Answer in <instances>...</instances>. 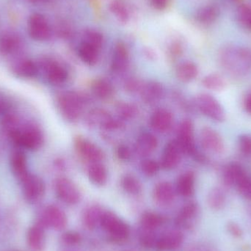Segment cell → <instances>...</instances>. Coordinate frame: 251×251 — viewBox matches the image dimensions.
<instances>
[{"label":"cell","instance_id":"6da1fadb","mask_svg":"<svg viewBox=\"0 0 251 251\" xmlns=\"http://www.w3.org/2000/svg\"><path fill=\"white\" fill-rule=\"evenodd\" d=\"M221 66L233 76H244L251 70V49L229 45L220 51Z\"/></svg>","mask_w":251,"mask_h":251},{"label":"cell","instance_id":"7a4b0ae2","mask_svg":"<svg viewBox=\"0 0 251 251\" xmlns=\"http://www.w3.org/2000/svg\"><path fill=\"white\" fill-rule=\"evenodd\" d=\"M87 101L88 99L81 93L67 91L59 96L57 106L66 120L75 122L80 118Z\"/></svg>","mask_w":251,"mask_h":251},{"label":"cell","instance_id":"3957f363","mask_svg":"<svg viewBox=\"0 0 251 251\" xmlns=\"http://www.w3.org/2000/svg\"><path fill=\"white\" fill-rule=\"evenodd\" d=\"M9 137L15 144L30 151L38 150L44 142L42 131L39 127L33 125L19 126Z\"/></svg>","mask_w":251,"mask_h":251},{"label":"cell","instance_id":"277c9868","mask_svg":"<svg viewBox=\"0 0 251 251\" xmlns=\"http://www.w3.org/2000/svg\"><path fill=\"white\" fill-rule=\"evenodd\" d=\"M177 142L183 154L192 156L200 163H206L207 159L196 147L194 140V126L190 120H184L178 127Z\"/></svg>","mask_w":251,"mask_h":251},{"label":"cell","instance_id":"5b68a950","mask_svg":"<svg viewBox=\"0 0 251 251\" xmlns=\"http://www.w3.org/2000/svg\"><path fill=\"white\" fill-rule=\"evenodd\" d=\"M100 226L109 234V239L115 243H122L128 239L130 228L125 221L112 212H104Z\"/></svg>","mask_w":251,"mask_h":251},{"label":"cell","instance_id":"8992f818","mask_svg":"<svg viewBox=\"0 0 251 251\" xmlns=\"http://www.w3.org/2000/svg\"><path fill=\"white\" fill-rule=\"evenodd\" d=\"M195 104L198 110L206 117L216 122H224L226 112L221 103L210 94H201L196 97Z\"/></svg>","mask_w":251,"mask_h":251},{"label":"cell","instance_id":"52a82bcc","mask_svg":"<svg viewBox=\"0 0 251 251\" xmlns=\"http://www.w3.org/2000/svg\"><path fill=\"white\" fill-rule=\"evenodd\" d=\"M87 125L99 126L103 131H112L120 129L123 126L121 120L113 119V116L103 109L96 108L88 112L85 118Z\"/></svg>","mask_w":251,"mask_h":251},{"label":"cell","instance_id":"ba28073f","mask_svg":"<svg viewBox=\"0 0 251 251\" xmlns=\"http://www.w3.org/2000/svg\"><path fill=\"white\" fill-rule=\"evenodd\" d=\"M54 190L57 197L66 204H77L81 200V193L73 181L66 177L55 180Z\"/></svg>","mask_w":251,"mask_h":251},{"label":"cell","instance_id":"9c48e42d","mask_svg":"<svg viewBox=\"0 0 251 251\" xmlns=\"http://www.w3.org/2000/svg\"><path fill=\"white\" fill-rule=\"evenodd\" d=\"M201 146L206 151L220 154L225 149L222 136L214 128L206 126L202 128L199 136Z\"/></svg>","mask_w":251,"mask_h":251},{"label":"cell","instance_id":"30bf717a","mask_svg":"<svg viewBox=\"0 0 251 251\" xmlns=\"http://www.w3.org/2000/svg\"><path fill=\"white\" fill-rule=\"evenodd\" d=\"M40 224L44 227H50L57 231H61L67 226V216L58 206L50 205L44 210Z\"/></svg>","mask_w":251,"mask_h":251},{"label":"cell","instance_id":"8fae6325","mask_svg":"<svg viewBox=\"0 0 251 251\" xmlns=\"http://www.w3.org/2000/svg\"><path fill=\"white\" fill-rule=\"evenodd\" d=\"M24 196L29 202L41 200L45 194L46 187L42 178L38 176L29 174L22 181Z\"/></svg>","mask_w":251,"mask_h":251},{"label":"cell","instance_id":"7c38bea8","mask_svg":"<svg viewBox=\"0 0 251 251\" xmlns=\"http://www.w3.org/2000/svg\"><path fill=\"white\" fill-rule=\"evenodd\" d=\"M75 146L78 153L88 162H100L104 157L103 151L99 146L84 137L78 136L75 138Z\"/></svg>","mask_w":251,"mask_h":251},{"label":"cell","instance_id":"4fadbf2b","mask_svg":"<svg viewBox=\"0 0 251 251\" xmlns=\"http://www.w3.org/2000/svg\"><path fill=\"white\" fill-rule=\"evenodd\" d=\"M28 30L31 38L36 41H47L51 36L50 25L43 15L34 13L28 20Z\"/></svg>","mask_w":251,"mask_h":251},{"label":"cell","instance_id":"5bb4252c","mask_svg":"<svg viewBox=\"0 0 251 251\" xmlns=\"http://www.w3.org/2000/svg\"><path fill=\"white\" fill-rule=\"evenodd\" d=\"M179 145L176 140H171L165 146L162 154L160 167L166 171H171L178 166L182 155Z\"/></svg>","mask_w":251,"mask_h":251},{"label":"cell","instance_id":"9a60e30c","mask_svg":"<svg viewBox=\"0 0 251 251\" xmlns=\"http://www.w3.org/2000/svg\"><path fill=\"white\" fill-rule=\"evenodd\" d=\"M46 78L52 85H63L68 79V72L64 67L54 61H47L43 65Z\"/></svg>","mask_w":251,"mask_h":251},{"label":"cell","instance_id":"2e32d148","mask_svg":"<svg viewBox=\"0 0 251 251\" xmlns=\"http://www.w3.org/2000/svg\"><path fill=\"white\" fill-rule=\"evenodd\" d=\"M184 236L178 231L165 233L158 238L156 249L158 251H173L178 249L182 244Z\"/></svg>","mask_w":251,"mask_h":251},{"label":"cell","instance_id":"e0dca14e","mask_svg":"<svg viewBox=\"0 0 251 251\" xmlns=\"http://www.w3.org/2000/svg\"><path fill=\"white\" fill-rule=\"evenodd\" d=\"M248 175L245 168L240 164L231 162L224 168L223 172V179L226 185L235 186Z\"/></svg>","mask_w":251,"mask_h":251},{"label":"cell","instance_id":"ac0fdd59","mask_svg":"<svg viewBox=\"0 0 251 251\" xmlns=\"http://www.w3.org/2000/svg\"><path fill=\"white\" fill-rule=\"evenodd\" d=\"M153 199L162 206L171 204L175 199V190L172 184L168 181L158 183L153 189Z\"/></svg>","mask_w":251,"mask_h":251},{"label":"cell","instance_id":"d6986e66","mask_svg":"<svg viewBox=\"0 0 251 251\" xmlns=\"http://www.w3.org/2000/svg\"><path fill=\"white\" fill-rule=\"evenodd\" d=\"M10 161L13 175L22 182L29 175L26 156L21 151H16L12 153Z\"/></svg>","mask_w":251,"mask_h":251},{"label":"cell","instance_id":"ffe728a7","mask_svg":"<svg viewBox=\"0 0 251 251\" xmlns=\"http://www.w3.org/2000/svg\"><path fill=\"white\" fill-rule=\"evenodd\" d=\"M199 206L194 202H190L184 205L177 215L175 224L177 226L182 228H190L193 221L197 216Z\"/></svg>","mask_w":251,"mask_h":251},{"label":"cell","instance_id":"44dd1931","mask_svg":"<svg viewBox=\"0 0 251 251\" xmlns=\"http://www.w3.org/2000/svg\"><path fill=\"white\" fill-rule=\"evenodd\" d=\"M174 123L172 113L165 109H159L153 113L151 118V126L159 131L165 132L170 130Z\"/></svg>","mask_w":251,"mask_h":251},{"label":"cell","instance_id":"7402d4cb","mask_svg":"<svg viewBox=\"0 0 251 251\" xmlns=\"http://www.w3.org/2000/svg\"><path fill=\"white\" fill-rule=\"evenodd\" d=\"M44 227L41 224L34 226L28 230L26 240L29 249L32 251H44L46 246Z\"/></svg>","mask_w":251,"mask_h":251},{"label":"cell","instance_id":"603a6c76","mask_svg":"<svg viewBox=\"0 0 251 251\" xmlns=\"http://www.w3.org/2000/svg\"><path fill=\"white\" fill-rule=\"evenodd\" d=\"M158 140L153 134L144 132L140 134L136 143L135 149L137 153L142 156H149L156 150Z\"/></svg>","mask_w":251,"mask_h":251},{"label":"cell","instance_id":"cb8c5ba5","mask_svg":"<svg viewBox=\"0 0 251 251\" xmlns=\"http://www.w3.org/2000/svg\"><path fill=\"white\" fill-rule=\"evenodd\" d=\"M142 99L146 103L157 102L164 95V89L159 82H149L143 85L140 91Z\"/></svg>","mask_w":251,"mask_h":251},{"label":"cell","instance_id":"d4e9b609","mask_svg":"<svg viewBox=\"0 0 251 251\" xmlns=\"http://www.w3.org/2000/svg\"><path fill=\"white\" fill-rule=\"evenodd\" d=\"M195 181L194 173L192 171L184 173L177 180V193L183 197L188 198L193 196L195 191Z\"/></svg>","mask_w":251,"mask_h":251},{"label":"cell","instance_id":"484cf974","mask_svg":"<svg viewBox=\"0 0 251 251\" xmlns=\"http://www.w3.org/2000/svg\"><path fill=\"white\" fill-rule=\"evenodd\" d=\"M104 211L98 205H92L86 208L82 215V222L88 229L94 230L100 225Z\"/></svg>","mask_w":251,"mask_h":251},{"label":"cell","instance_id":"4316f807","mask_svg":"<svg viewBox=\"0 0 251 251\" xmlns=\"http://www.w3.org/2000/svg\"><path fill=\"white\" fill-rule=\"evenodd\" d=\"M13 72L19 77L29 79L36 76L38 73V67L32 60L23 59L13 65Z\"/></svg>","mask_w":251,"mask_h":251},{"label":"cell","instance_id":"83f0119b","mask_svg":"<svg viewBox=\"0 0 251 251\" xmlns=\"http://www.w3.org/2000/svg\"><path fill=\"white\" fill-rule=\"evenodd\" d=\"M128 64V54L126 49L122 44H119L115 48L112 60L111 68L113 72H123Z\"/></svg>","mask_w":251,"mask_h":251},{"label":"cell","instance_id":"f1b7e54d","mask_svg":"<svg viewBox=\"0 0 251 251\" xmlns=\"http://www.w3.org/2000/svg\"><path fill=\"white\" fill-rule=\"evenodd\" d=\"M199 75L197 66L192 62H184L178 66L176 76L181 82H190L194 80Z\"/></svg>","mask_w":251,"mask_h":251},{"label":"cell","instance_id":"f546056e","mask_svg":"<svg viewBox=\"0 0 251 251\" xmlns=\"http://www.w3.org/2000/svg\"><path fill=\"white\" fill-rule=\"evenodd\" d=\"M88 177L91 182L96 185H104L107 181V169L100 162L93 163L88 169Z\"/></svg>","mask_w":251,"mask_h":251},{"label":"cell","instance_id":"4dcf8cb0","mask_svg":"<svg viewBox=\"0 0 251 251\" xmlns=\"http://www.w3.org/2000/svg\"><path fill=\"white\" fill-rule=\"evenodd\" d=\"M166 222V218L159 214L146 212L142 215L140 223L145 229L154 230L162 226Z\"/></svg>","mask_w":251,"mask_h":251},{"label":"cell","instance_id":"1f68e13d","mask_svg":"<svg viewBox=\"0 0 251 251\" xmlns=\"http://www.w3.org/2000/svg\"><path fill=\"white\" fill-rule=\"evenodd\" d=\"M93 94L100 100H107L110 98L113 93V88L109 81L104 79H96L92 84Z\"/></svg>","mask_w":251,"mask_h":251},{"label":"cell","instance_id":"d6a6232c","mask_svg":"<svg viewBox=\"0 0 251 251\" xmlns=\"http://www.w3.org/2000/svg\"><path fill=\"white\" fill-rule=\"evenodd\" d=\"M98 49L85 41L79 46L78 52L82 61L90 66H93L98 60Z\"/></svg>","mask_w":251,"mask_h":251},{"label":"cell","instance_id":"836d02e7","mask_svg":"<svg viewBox=\"0 0 251 251\" xmlns=\"http://www.w3.org/2000/svg\"><path fill=\"white\" fill-rule=\"evenodd\" d=\"M202 85L206 89L214 91H221L226 87V81L219 74L208 75L202 79Z\"/></svg>","mask_w":251,"mask_h":251},{"label":"cell","instance_id":"e575fe53","mask_svg":"<svg viewBox=\"0 0 251 251\" xmlns=\"http://www.w3.org/2000/svg\"><path fill=\"white\" fill-rule=\"evenodd\" d=\"M20 47V41L18 37L6 34L0 37V51L4 54L16 52Z\"/></svg>","mask_w":251,"mask_h":251},{"label":"cell","instance_id":"d590c367","mask_svg":"<svg viewBox=\"0 0 251 251\" xmlns=\"http://www.w3.org/2000/svg\"><path fill=\"white\" fill-rule=\"evenodd\" d=\"M122 188L126 193L128 194L132 195V196H137L142 192V184L138 179L134 176L127 174L122 178Z\"/></svg>","mask_w":251,"mask_h":251},{"label":"cell","instance_id":"8d00e7d4","mask_svg":"<svg viewBox=\"0 0 251 251\" xmlns=\"http://www.w3.org/2000/svg\"><path fill=\"white\" fill-rule=\"evenodd\" d=\"M220 10L218 6L209 4L202 7L197 14L198 20L203 24H209L215 22L219 15Z\"/></svg>","mask_w":251,"mask_h":251},{"label":"cell","instance_id":"74e56055","mask_svg":"<svg viewBox=\"0 0 251 251\" xmlns=\"http://www.w3.org/2000/svg\"><path fill=\"white\" fill-rule=\"evenodd\" d=\"M116 111L121 121L131 120L138 113V110L135 105L127 102H119L116 105Z\"/></svg>","mask_w":251,"mask_h":251},{"label":"cell","instance_id":"f35d334b","mask_svg":"<svg viewBox=\"0 0 251 251\" xmlns=\"http://www.w3.org/2000/svg\"><path fill=\"white\" fill-rule=\"evenodd\" d=\"M208 203L212 209H220L224 206L226 202V195L224 190L219 187H215L208 195Z\"/></svg>","mask_w":251,"mask_h":251},{"label":"cell","instance_id":"ab89813d","mask_svg":"<svg viewBox=\"0 0 251 251\" xmlns=\"http://www.w3.org/2000/svg\"><path fill=\"white\" fill-rule=\"evenodd\" d=\"M237 16L239 22L243 26L251 29V6L242 4L237 9Z\"/></svg>","mask_w":251,"mask_h":251},{"label":"cell","instance_id":"60d3db41","mask_svg":"<svg viewBox=\"0 0 251 251\" xmlns=\"http://www.w3.org/2000/svg\"><path fill=\"white\" fill-rule=\"evenodd\" d=\"M157 240L158 237L155 235L153 230L145 229L140 237V245L145 249H153L156 247Z\"/></svg>","mask_w":251,"mask_h":251},{"label":"cell","instance_id":"b9f144b4","mask_svg":"<svg viewBox=\"0 0 251 251\" xmlns=\"http://www.w3.org/2000/svg\"><path fill=\"white\" fill-rule=\"evenodd\" d=\"M142 172L148 177L154 176L159 172L160 164L153 159H145L140 165Z\"/></svg>","mask_w":251,"mask_h":251},{"label":"cell","instance_id":"7bdbcfd3","mask_svg":"<svg viewBox=\"0 0 251 251\" xmlns=\"http://www.w3.org/2000/svg\"><path fill=\"white\" fill-rule=\"evenodd\" d=\"M239 150L246 156L251 155V134H243L239 136L237 140Z\"/></svg>","mask_w":251,"mask_h":251},{"label":"cell","instance_id":"ee69618b","mask_svg":"<svg viewBox=\"0 0 251 251\" xmlns=\"http://www.w3.org/2000/svg\"><path fill=\"white\" fill-rule=\"evenodd\" d=\"M62 242L66 246H74L79 244L82 242V237L79 233L75 231L65 232L61 237Z\"/></svg>","mask_w":251,"mask_h":251},{"label":"cell","instance_id":"f6af8a7d","mask_svg":"<svg viewBox=\"0 0 251 251\" xmlns=\"http://www.w3.org/2000/svg\"><path fill=\"white\" fill-rule=\"evenodd\" d=\"M237 190L242 196L251 200V177L248 174L237 186Z\"/></svg>","mask_w":251,"mask_h":251},{"label":"cell","instance_id":"bcb514c9","mask_svg":"<svg viewBox=\"0 0 251 251\" xmlns=\"http://www.w3.org/2000/svg\"><path fill=\"white\" fill-rule=\"evenodd\" d=\"M88 44L100 50L102 44V37L97 32H89L87 34V41Z\"/></svg>","mask_w":251,"mask_h":251},{"label":"cell","instance_id":"7dc6e473","mask_svg":"<svg viewBox=\"0 0 251 251\" xmlns=\"http://www.w3.org/2000/svg\"><path fill=\"white\" fill-rule=\"evenodd\" d=\"M143 84H142L138 79H129L126 82L125 89L128 92L136 93L137 91H140L142 86Z\"/></svg>","mask_w":251,"mask_h":251},{"label":"cell","instance_id":"c3c4849f","mask_svg":"<svg viewBox=\"0 0 251 251\" xmlns=\"http://www.w3.org/2000/svg\"><path fill=\"white\" fill-rule=\"evenodd\" d=\"M118 158L122 161H128L131 159V153L129 148L125 145H120L116 151Z\"/></svg>","mask_w":251,"mask_h":251},{"label":"cell","instance_id":"681fc988","mask_svg":"<svg viewBox=\"0 0 251 251\" xmlns=\"http://www.w3.org/2000/svg\"><path fill=\"white\" fill-rule=\"evenodd\" d=\"M113 10H114L115 13H116L118 16H119V18L122 19H126L127 18V13L126 11L125 7L122 5V4H115L113 5Z\"/></svg>","mask_w":251,"mask_h":251},{"label":"cell","instance_id":"f907efd6","mask_svg":"<svg viewBox=\"0 0 251 251\" xmlns=\"http://www.w3.org/2000/svg\"><path fill=\"white\" fill-rule=\"evenodd\" d=\"M244 108L249 114L251 115V93L246 97L244 101Z\"/></svg>","mask_w":251,"mask_h":251},{"label":"cell","instance_id":"816d5d0a","mask_svg":"<svg viewBox=\"0 0 251 251\" xmlns=\"http://www.w3.org/2000/svg\"><path fill=\"white\" fill-rule=\"evenodd\" d=\"M151 1L156 7L162 8V7H165V4H166L168 0H151Z\"/></svg>","mask_w":251,"mask_h":251},{"label":"cell","instance_id":"f5cc1de1","mask_svg":"<svg viewBox=\"0 0 251 251\" xmlns=\"http://www.w3.org/2000/svg\"><path fill=\"white\" fill-rule=\"evenodd\" d=\"M230 230L232 231L233 234H235V235H240L241 232H240V229L238 228V227H236L235 225H232L231 226H230Z\"/></svg>","mask_w":251,"mask_h":251},{"label":"cell","instance_id":"db71d44e","mask_svg":"<svg viewBox=\"0 0 251 251\" xmlns=\"http://www.w3.org/2000/svg\"><path fill=\"white\" fill-rule=\"evenodd\" d=\"M4 107H5V106H4V103L2 102V101L0 100V113H1V112L5 109L4 108Z\"/></svg>","mask_w":251,"mask_h":251},{"label":"cell","instance_id":"11a10c76","mask_svg":"<svg viewBox=\"0 0 251 251\" xmlns=\"http://www.w3.org/2000/svg\"><path fill=\"white\" fill-rule=\"evenodd\" d=\"M30 1H33V2H35V1H39V0H29Z\"/></svg>","mask_w":251,"mask_h":251}]
</instances>
